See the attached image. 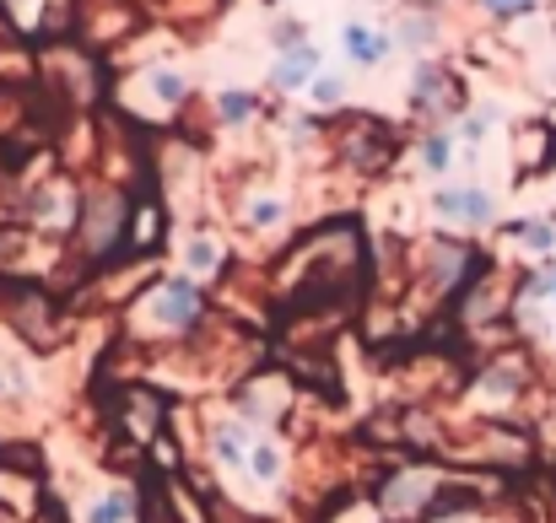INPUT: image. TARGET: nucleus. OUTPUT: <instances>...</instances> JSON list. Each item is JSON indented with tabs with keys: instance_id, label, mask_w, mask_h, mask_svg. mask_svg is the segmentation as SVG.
Listing matches in <instances>:
<instances>
[{
	"instance_id": "obj_1",
	"label": "nucleus",
	"mask_w": 556,
	"mask_h": 523,
	"mask_svg": "<svg viewBox=\"0 0 556 523\" xmlns=\"http://www.w3.org/2000/svg\"><path fill=\"white\" fill-rule=\"evenodd\" d=\"M410 103H416L421 114H438V119H448V114H459V103H465V87H459V76L421 65V71H416V87H410Z\"/></svg>"
},
{
	"instance_id": "obj_2",
	"label": "nucleus",
	"mask_w": 556,
	"mask_h": 523,
	"mask_svg": "<svg viewBox=\"0 0 556 523\" xmlns=\"http://www.w3.org/2000/svg\"><path fill=\"white\" fill-rule=\"evenodd\" d=\"M147 308H152V319H157L163 330H189V324L200 319V292H194L189 281H163Z\"/></svg>"
},
{
	"instance_id": "obj_3",
	"label": "nucleus",
	"mask_w": 556,
	"mask_h": 523,
	"mask_svg": "<svg viewBox=\"0 0 556 523\" xmlns=\"http://www.w3.org/2000/svg\"><path fill=\"white\" fill-rule=\"evenodd\" d=\"M432 211L443 221H459V227H492V194L486 189H438L432 194Z\"/></svg>"
},
{
	"instance_id": "obj_4",
	"label": "nucleus",
	"mask_w": 556,
	"mask_h": 523,
	"mask_svg": "<svg viewBox=\"0 0 556 523\" xmlns=\"http://www.w3.org/2000/svg\"><path fill=\"white\" fill-rule=\"evenodd\" d=\"M270 81H276L281 92H308V87L319 81V49H314V43H303V49H287V54L276 60Z\"/></svg>"
},
{
	"instance_id": "obj_5",
	"label": "nucleus",
	"mask_w": 556,
	"mask_h": 523,
	"mask_svg": "<svg viewBox=\"0 0 556 523\" xmlns=\"http://www.w3.org/2000/svg\"><path fill=\"white\" fill-rule=\"evenodd\" d=\"M341 49H346L357 65H383L389 49H394V38L378 33V27H368V22H346V27H341Z\"/></svg>"
},
{
	"instance_id": "obj_6",
	"label": "nucleus",
	"mask_w": 556,
	"mask_h": 523,
	"mask_svg": "<svg viewBox=\"0 0 556 523\" xmlns=\"http://www.w3.org/2000/svg\"><path fill=\"white\" fill-rule=\"evenodd\" d=\"M427 497H432V475H427V470H410V475H394V481H389L383 508H389V513H416Z\"/></svg>"
},
{
	"instance_id": "obj_7",
	"label": "nucleus",
	"mask_w": 556,
	"mask_h": 523,
	"mask_svg": "<svg viewBox=\"0 0 556 523\" xmlns=\"http://www.w3.org/2000/svg\"><path fill=\"white\" fill-rule=\"evenodd\" d=\"M119 216H125V205H119V200H98V205L87 211V238H92V248H98V254H109Z\"/></svg>"
},
{
	"instance_id": "obj_8",
	"label": "nucleus",
	"mask_w": 556,
	"mask_h": 523,
	"mask_svg": "<svg viewBox=\"0 0 556 523\" xmlns=\"http://www.w3.org/2000/svg\"><path fill=\"white\" fill-rule=\"evenodd\" d=\"M394 49H410V54H421V49H432V38H438V22L427 16V11H416V16H405L394 33Z\"/></svg>"
},
{
	"instance_id": "obj_9",
	"label": "nucleus",
	"mask_w": 556,
	"mask_h": 523,
	"mask_svg": "<svg viewBox=\"0 0 556 523\" xmlns=\"http://www.w3.org/2000/svg\"><path fill=\"white\" fill-rule=\"evenodd\" d=\"M136 519V497L130 492H109L87 508V523H130Z\"/></svg>"
},
{
	"instance_id": "obj_10",
	"label": "nucleus",
	"mask_w": 556,
	"mask_h": 523,
	"mask_svg": "<svg viewBox=\"0 0 556 523\" xmlns=\"http://www.w3.org/2000/svg\"><path fill=\"white\" fill-rule=\"evenodd\" d=\"M211 448H216V459H222V464H249V437H243V426H238V421L216 426Z\"/></svg>"
},
{
	"instance_id": "obj_11",
	"label": "nucleus",
	"mask_w": 556,
	"mask_h": 523,
	"mask_svg": "<svg viewBox=\"0 0 556 523\" xmlns=\"http://www.w3.org/2000/svg\"><path fill=\"white\" fill-rule=\"evenodd\" d=\"M249 470H254V481H281V448L270 437H254L249 443Z\"/></svg>"
},
{
	"instance_id": "obj_12",
	"label": "nucleus",
	"mask_w": 556,
	"mask_h": 523,
	"mask_svg": "<svg viewBox=\"0 0 556 523\" xmlns=\"http://www.w3.org/2000/svg\"><path fill=\"white\" fill-rule=\"evenodd\" d=\"M147 87H152V92H157V103H168V109H179V103L189 98V81L179 76V71H152V76H147Z\"/></svg>"
},
{
	"instance_id": "obj_13",
	"label": "nucleus",
	"mask_w": 556,
	"mask_h": 523,
	"mask_svg": "<svg viewBox=\"0 0 556 523\" xmlns=\"http://www.w3.org/2000/svg\"><path fill=\"white\" fill-rule=\"evenodd\" d=\"M514 238H519L530 254H552L556 248V227L552 221H514Z\"/></svg>"
},
{
	"instance_id": "obj_14",
	"label": "nucleus",
	"mask_w": 556,
	"mask_h": 523,
	"mask_svg": "<svg viewBox=\"0 0 556 523\" xmlns=\"http://www.w3.org/2000/svg\"><path fill=\"white\" fill-rule=\"evenodd\" d=\"M421 168H427V174H448V168H454V141H448L443 130L421 141Z\"/></svg>"
},
{
	"instance_id": "obj_15",
	"label": "nucleus",
	"mask_w": 556,
	"mask_h": 523,
	"mask_svg": "<svg viewBox=\"0 0 556 523\" xmlns=\"http://www.w3.org/2000/svg\"><path fill=\"white\" fill-rule=\"evenodd\" d=\"M216 114H222L227 125H249V114H254V92H222V98H216Z\"/></svg>"
},
{
	"instance_id": "obj_16",
	"label": "nucleus",
	"mask_w": 556,
	"mask_h": 523,
	"mask_svg": "<svg viewBox=\"0 0 556 523\" xmlns=\"http://www.w3.org/2000/svg\"><path fill=\"white\" fill-rule=\"evenodd\" d=\"M308 92H314V103H325V109H330V103H341V98H346V81H341V76H330V71H319V81H314Z\"/></svg>"
},
{
	"instance_id": "obj_17",
	"label": "nucleus",
	"mask_w": 556,
	"mask_h": 523,
	"mask_svg": "<svg viewBox=\"0 0 556 523\" xmlns=\"http://www.w3.org/2000/svg\"><path fill=\"white\" fill-rule=\"evenodd\" d=\"M270 43H276L281 54H287V49H303V43H308V27H303V22H281V27L270 33Z\"/></svg>"
},
{
	"instance_id": "obj_18",
	"label": "nucleus",
	"mask_w": 556,
	"mask_h": 523,
	"mask_svg": "<svg viewBox=\"0 0 556 523\" xmlns=\"http://www.w3.org/2000/svg\"><path fill=\"white\" fill-rule=\"evenodd\" d=\"M216 265H222L216 243H211V238H194V243H189V270H216Z\"/></svg>"
},
{
	"instance_id": "obj_19",
	"label": "nucleus",
	"mask_w": 556,
	"mask_h": 523,
	"mask_svg": "<svg viewBox=\"0 0 556 523\" xmlns=\"http://www.w3.org/2000/svg\"><path fill=\"white\" fill-rule=\"evenodd\" d=\"M249 221H254V227H276V221H281V200H270V194H265V200H254Z\"/></svg>"
},
{
	"instance_id": "obj_20",
	"label": "nucleus",
	"mask_w": 556,
	"mask_h": 523,
	"mask_svg": "<svg viewBox=\"0 0 556 523\" xmlns=\"http://www.w3.org/2000/svg\"><path fill=\"white\" fill-rule=\"evenodd\" d=\"M525 297H530V303H535V297H552V303H556V265L546 270V276H535V281L525 286Z\"/></svg>"
},
{
	"instance_id": "obj_21",
	"label": "nucleus",
	"mask_w": 556,
	"mask_h": 523,
	"mask_svg": "<svg viewBox=\"0 0 556 523\" xmlns=\"http://www.w3.org/2000/svg\"><path fill=\"white\" fill-rule=\"evenodd\" d=\"M486 11H497V16H519V11H530L535 0H481Z\"/></svg>"
}]
</instances>
